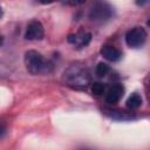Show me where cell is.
I'll return each instance as SVG.
<instances>
[{
	"label": "cell",
	"instance_id": "cell-1",
	"mask_svg": "<svg viewBox=\"0 0 150 150\" xmlns=\"http://www.w3.org/2000/svg\"><path fill=\"white\" fill-rule=\"evenodd\" d=\"M90 80H91V76L88 68L80 63L71 64L63 71L64 83L76 89L87 88L90 84Z\"/></svg>",
	"mask_w": 150,
	"mask_h": 150
},
{
	"label": "cell",
	"instance_id": "cell-2",
	"mask_svg": "<svg viewBox=\"0 0 150 150\" xmlns=\"http://www.w3.org/2000/svg\"><path fill=\"white\" fill-rule=\"evenodd\" d=\"M25 66L32 75L48 74L53 69L52 62L46 60L43 55L36 50H28L25 53Z\"/></svg>",
	"mask_w": 150,
	"mask_h": 150
},
{
	"label": "cell",
	"instance_id": "cell-3",
	"mask_svg": "<svg viewBox=\"0 0 150 150\" xmlns=\"http://www.w3.org/2000/svg\"><path fill=\"white\" fill-rule=\"evenodd\" d=\"M114 14V9L112 7L103 1V0H97L96 2L93 4L90 12H89V19L91 21H96V22H103L107 21L108 19H110Z\"/></svg>",
	"mask_w": 150,
	"mask_h": 150
},
{
	"label": "cell",
	"instance_id": "cell-4",
	"mask_svg": "<svg viewBox=\"0 0 150 150\" xmlns=\"http://www.w3.org/2000/svg\"><path fill=\"white\" fill-rule=\"evenodd\" d=\"M146 40V32L143 27H134L125 34V42L130 48H139Z\"/></svg>",
	"mask_w": 150,
	"mask_h": 150
},
{
	"label": "cell",
	"instance_id": "cell-5",
	"mask_svg": "<svg viewBox=\"0 0 150 150\" xmlns=\"http://www.w3.org/2000/svg\"><path fill=\"white\" fill-rule=\"evenodd\" d=\"M43 26L40 21L33 20L28 23L26 32H25V38L27 40H41L43 38Z\"/></svg>",
	"mask_w": 150,
	"mask_h": 150
},
{
	"label": "cell",
	"instance_id": "cell-6",
	"mask_svg": "<svg viewBox=\"0 0 150 150\" xmlns=\"http://www.w3.org/2000/svg\"><path fill=\"white\" fill-rule=\"evenodd\" d=\"M123 94H124V87L122 84L116 83V84L111 86L109 88V90L107 91V94H105V102L108 104H110V105L116 104L122 98Z\"/></svg>",
	"mask_w": 150,
	"mask_h": 150
},
{
	"label": "cell",
	"instance_id": "cell-7",
	"mask_svg": "<svg viewBox=\"0 0 150 150\" xmlns=\"http://www.w3.org/2000/svg\"><path fill=\"white\" fill-rule=\"evenodd\" d=\"M101 55L108 60V61H111V62H116L118 60H121L122 57V53L114 46H110V45H105L101 48Z\"/></svg>",
	"mask_w": 150,
	"mask_h": 150
},
{
	"label": "cell",
	"instance_id": "cell-8",
	"mask_svg": "<svg viewBox=\"0 0 150 150\" xmlns=\"http://www.w3.org/2000/svg\"><path fill=\"white\" fill-rule=\"evenodd\" d=\"M91 40V34L90 33H81V34H73L68 36V41L70 43H76L80 47H86Z\"/></svg>",
	"mask_w": 150,
	"mask_h": 150
},
{
	"label": "cell",
	"instance_id": "cell-9",
	"mask_svg": "<svg viewBox=\"0 0 150 150\" xmlns=\"http://www.w3.org/2000/svg\"><path fill=\"white\" fill-rule=\"evenodd\" d=\"M142 104V97L138 94H132L129 96V98L127 100V107L130 109H137L138 107H141Z\"/></svg>",
	"mask_w": 150,
	"mask_h": 150
},
{
	"label": "cell",
	"instance_id": "cell-10",
	"mask_svg": "<svg viewBox=\"0 0 150 150\" xmlns=\"http://www.w3.org/2000/svg\"><path fill=\"white\" fill-rule=\"evenodd\" d=\"M91 93L96 96H101L105 93V86L101 82H95L91 84Z\"/></svg>",
	"mask_w": 150,
	"mask_h": 150
},
{
	"label": "cell",
	"instance_id": "cell-11",
	"mask_svg": "<svg viewBox=\"0 0 150 150\" xmlns=\"http://www.w3.org/2000/svg\"><path fill=\"white\" fill-rule=\"evenodd\" d=\"M109 70H110V68H109V66H108L107 63L100 62V63L96 66V70H95V71H96V75H97V76L102 77V76L107 75Z\"/></svg>",
	"mask_w": 150,
	"mask_h": 150
},
{
	"label": "cell",
	"instance_id": "cell-12",
	"mask_svg": "<svg viewBox=\"0 0 150 150\" xmlns=\"http://www.w3.org/2000/svg\"><path fill=\"white\" fill-rule=\"evenodd\" d=\"M110 112H112L111 114V117L117 118V120H129L131 117V116L127 115L125 111H121V110H114V111H110Z\"/></svg>",
	"mask_w": 150,
	"mask_h": 150
},
{
	"label": "cell",
	"instance_id": "cell-13",
	"mask_svg": "<svg viewBox=\"0 0 150 150\" xmlns=\"http://www.w3.org/2000/svg\"><path fill=\"white\" fill-rule=\"evenodd\" d=\"M84 2H86V0H68V4L70 6H80Z\"/></svg>",
	"mask_w": 150,
	"mask_h": 150
},
{
	"label": "cell",
	"instance_id": "cell-14",
	"mask_svg": "<svg viewBox=\"0 0 150 150\" xmlns=\"http://www.w3.org/2000/svg\"><path fill=\"white\" fill-rule=\"evenodd\" d=\"M6 125L4 124V123H0V138H2L4 136H5V134H6Z\"/></svg>",
	"mask_w": 150,
	"mask_h": 150
},
{
	"label": "cell",
	"instance_id": "cell-15",
	"mask_svg": "<svg viewBox=\"0 0 150 150\" xmlns=\"http://www.w3.org/2000/svg\"><path fill=\"white\" fill-rule=\"evenodd\" d=\"M148 1L149 0H135V2H136L137 6H144L145 4H148Z\"/></svg>",
	"mask_w": 150,
	"mask_h": 150
},
{
	"label": "cell",
	"instance_id": "cell-16",
	"mask_svg": "<svg viewBox=\"0 0 150 150\" xmlns=\"http://www.w3.org/2000/svg\"><path fill=\"white\" fill-rule=\"evenodd\" d=\"M42 5H48V4H53V2H55V1H57V0H39Z\"/></svg>",
	"mask_w": 150,
	"mask_h": 150
},
{
	"label": "cell",
	"instance_id": "cell-17",
	"mask_svg": "<svg viewBox=\"0 0 150 150\" xmlns=\"http://www.w3.org/2000/svg\"><path fill=\"white\" fill-rule=\"evenodd\" d=\"M2 15H4V12H2V8H1V6H0V19L2 18Z\"/></svg>",
	"mask_w": 150,
	"mask_h": 150
},
{
	"label": "cell",
	"instance_id": "cell-18",
	"mask_svg": "<svg viewBox=\"0 0 150 150\" xmlns=\"http://www.w3.org/2000/svg\"><path fill=\"white\" fill-rule=\"evenodd\" d=\"M1 43H2V38H1V35H0V46H1Z\"/></svg>",
	"mask_w": 150,
	"mask_h": 150
}]
</instances>
